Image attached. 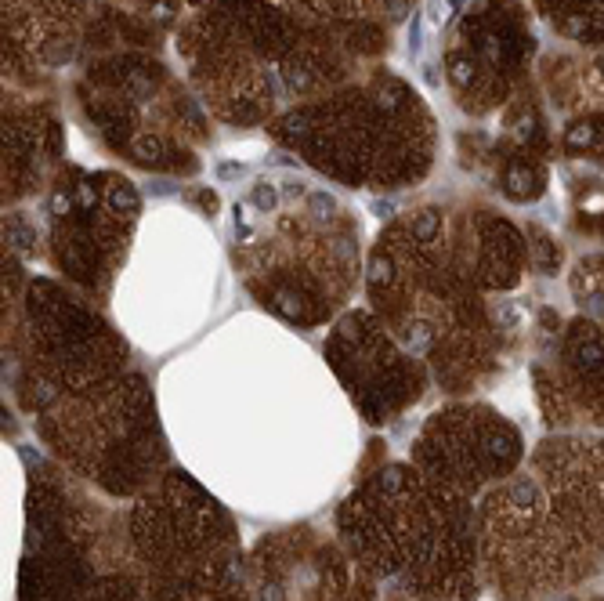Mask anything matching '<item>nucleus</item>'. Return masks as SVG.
Wrapping results in <instances>:
<instances>
[{"mask_svg":"<svg viewBox=\"0 0 604 601\" xmlns=\"http://www.w3.org/2000/svg\"><path fill=\"white\" fill-rule=\"evenodd\" d=\"M359 569L409 601H467L478 591V518L467 497L413 464L369 475L337 515Z\"/></svg>","mask_w":604,"mask_h":601,"instance_id":"1","label":"nucleus"},{"mask_svg":"<svg viewBox=\"0 0 604 601\" xmlns=\"http://www.w3.org/2000/svg\"><path fill=\"white\" fill-rule=\"evenodd\" d=\"M131 547L149 601H246L232 518L181 471L142 489Z\"/></svg>","mask_w":604,"mask_h":601,"instance_id":"2","label":"nucleus"},{"mask_svg":"<svg viewBox=\"0 0 604 601\" xmlns=\"http://www.w3.org/2000/svg\"><path fill=\"white\" fill-rule=\"evenodd\" d=\"M33 497V533L22 562V601H142V576L113 518L66 482Z\"/></svg>","mask_w":604,"mask_h":601,"instance_id":"3","label":"nucleus"},{"mask_svg":"<svg viewBox=\"0 0 604 601\" xmlns=\"http://www.w3.org/2000/svg\"><path fill=\"white\" fill-rule=\"evenodd\" d=\"M402 95V84H373L319 109H301L286 120V138L301 142L315 167L348 182H395L420 174L431 145L424 109L413 102L406 113L377 127Z\"/></svg>","mask_w":604,"mask_h":601,"instance_id":"4","label":"nucleus"},{"mask_svg":"<svg viewBox=\"0 0 604 601\" xmlns=\"http://www.w3.org/2000/svg\"><path fill=\"white\" fill-rule=\"evenodd\" d=\"M44 439L76 475L116 497L149 489L163 460L156 420L142 395H123V388L102 384L73 388L44 413Z\"/></svg>","mask_w":604,"mask_h":601,"instance_id":"5","label":"nucleus"},{"mask_svg":"<svg viewBox=\"0 0 604 601\" xmlns=\"http://www.w3.org/2000/svg\"><path fill=\"white\" fill-rule=\"evenodd\" d=\"M532 478L496 486L478 511L485 580L507 598L543 591L579 573L583 544Z\"/></svg>","mask_w":604,"mask_h":601,"instance_id":"6","label":"nucleus"},{"mask_svg":"<svg viewBox=\"0 0 604 601\" xmlns=\"http://www.w3.org/2000/svg\"><path fill=\"white\" fill-rule=\"evenodd\" d=\"M518 460V435L489 410H438L413 446V468L474 500Z\"/></svg>","mask_w":604,"mask_h":601,"instance_id":"7","label":"nucleus"},{"mask_svg":"<svg viewBox=\"0 0 604 601\" xmlns=\"http://www.w3.org/2000/svg\"><path fill=\"white\" fill-rule=\"evenodd\" d=\"M80 0H4V55L55 66L69 58Z\"/></svg>","mask_w":604,"mask_h":601,"instance_id":"8","label":"nucleus"},{"mask_svg":"<svg viewBox=\"0 0 604 601\" xmlns=\"http://www.w3.org/2000/svg\"><path fill=\"white\" fill-rule=\"evenodd\" d=\"M543 8L561 29L604 44V0H543Z\"/></svg>","mask_w":604,"mask_h":601,"instance_id":"9","label":"nucleus"},{"mask_svg":"<svg viewBox=\"0 0 604 601\" xmlns=\"http://www.w3.org/2000/svg\"><path fill=\"white\" fill-rule=\"evenodd\" d=\"M283 4L308 11L315 19H366V15L398 19L409 0H283Z\"/></svg>","mask_w":604,"mask_h":601,"instance_id":"10","label":"nucleus"},{"mask_svg":"<svg viewBox=\"0 0 604 601\" xmlns=\"http://www.w3.org/2000/svg\"><path fill=\"white\" fill-rule=\"evenodd\" d=\"M218 174H221V178H239V174H243V167H236V163H221Z\"/></svg>","mask_w":604,"mask_h":601,"instance_id":"11","label":"nucleus"}]
</instances>
